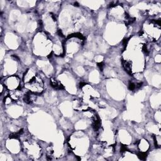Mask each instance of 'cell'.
Returning a JSON list of instances; mask_svg holds the SVG:
<instances>
[{
    "label": "cell",
    "mask_w": 161,
    "mask_h": 161,
    "mask_svg": "<svg viewBox=\"0 0 161 161\" xmlns=\"http://www.w3.org/2000/svg\"><path fill=\"white\" fill-rule=\"evenodd\" d=\"M25 86L33 93H41L44 90V83L38 76H35L31 81L26 83Z\"/></svg>",
    "instance_id": "1"
},
{
    "label": "cell",
    "mask_w": 161,
    "mask_h": 161,
    "mask_svg": "<svg viewBox=\"0 0 161 161\" xmlns=\"http://www.w3.org/2000/svg\"><path fill=\"white\" fill-rule=\"evenodd\" d=\"M19 83H20L19 78L17 76H13L9 77L6 80V83H5V85L6 84V88L11 91L16 90L18 88Z\"/></svg>",
    "instance_id": "2"
},
{
    "label": "cell",
    "mask_w": 161,
    "mask_h": 161,
    "mask_svg": "<svg viewBox=\"0 0 161 161\" xmlns=\"http://www.w3.org/2000/svg\"><path fill=\"white\" fill-rule=\"evenodd\" d=\"M22 95V92L21 90H11V91H10L9 96L13 101H17L20 98H21Z\"/></svg>",
    "instance_id": "3"
},
{
    "label": "cell",
    "mask_w": 161,
    "mask_h": 161,
    "mask_svg": "<svg viewBox=\"0 0 161 161\" xmlns=\"http://www.w3.org/2000/svg\"><path fill=\"white\" fill-rule=\"evenodd\" d=\"M50 84L52 87H53L54 88H56V89H59V90H62L64 89V86L59 83V81H57V80H56L55 79H51L50 80Z\"/></svg>",
    "instance_id": "4"
},
{
    "label": "cell",
    "mask_w": 161,
    "mask_h": 161,
    "mask_svg": "<svg viewBox=\"0 0 161 161\" xmlns=\"http://www.w3.org/2000/svg\"><path fill=\"white\" fill-rule=\"evenodd\" d=\"M147 157V154L144 152H140L139 154H138V157L140 159H142V160H144Z\"/></svg>",
    "instance_id": "5"
}]
</instances>
